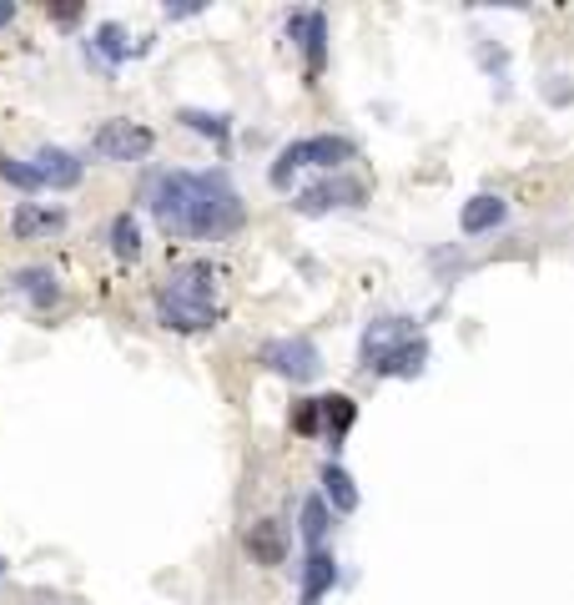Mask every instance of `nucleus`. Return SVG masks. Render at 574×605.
<instances>
[{
  "instance_id": "f257e3e1",
  "label": "nucleus",
  "mask_w": 574,
  "mask_h": 605,
  "mask_svg": "<svg viewBox=\"0 0 574 605\" xmlns=\"http://www.w3.org/2000/svg\"><path fill=\"white\" fill-rule=\"evenodd\" d=\"M157 318L162 329L207 333L217 323V273H212V263L171 268L157 288Z\"/></svg>"
},
{
  "instance_id": "f03ea898",
  "label": "nucleus",
  "mask_w": 574,
  "mask_h": 605,
  "mask_svg": "<svg viewBox=\"0 0 574 605\" xmlns=\"http://www.w3.org/2000/svg\"><path fill=\"white\" fill-rule=\"evenodd\" d=\"M242 217H248V207H242V198L232 192V182H227L223 171H196L182 237H212V242H217V237L237 233Z\"/></svg>"
},
{
  "instance_id": "7ed1b4c3",
  "label": "nucleus",
  "mask_w": 574,
  "mask_h": 605,
  "mask_svg": "<svg viewBox=\"0 0 574 605\" xmlns=\"http://www.w3.org/2000/svg\"><path fill=\"white\" fill-rule=\"evenodd\" d=\"M352 157V142L348 137H308V142H292V146H283L277 152V162H273V171H267V182L277 187V192H287L292 187V171L298 167H343V162Z\"/></svg>"
},
{
  "instance_id": "20e7f679",
  "label": "nucleus",
  "mask_w": 574,
  "mask_h": 605,
  "mask_svg": "<svg viewBox=\"0 0 574 605\" xmlns=\"http://www.w3.org/2000/svg\"><path fill=\"white\" fill-rule=\"evenodd\" d=\"M258 358L262 369H273L277 379H292V383H313L323 373V354H318L313 339H267Z\"/></svg>"
},
{
  "instance_id": "39448f33",
  "label": "nucleus",
  "mask_w": 574,
  "mask_h": 605,
  "mask_svg": "<svg viewBox=\"0 0 574 605\" xmlns=\"http://www.w3.org/2000/svg\"><path fill=\"white\" fill-rule=\"evenodd\" d=\"M92 146L101 152L106 162H142V157H152L157 137H152V127H142V121L117 117V121H106L101 132L92 137Z\"/></svg>"
},
{
  "instance_id": "423d86ee",
  "label": "nucleus",
  "mask_w": 574,
  "mask_h": 605,
  "mask_svg": "<svg viewBox=\"0 0 574 605\" xmlns=\"http://www.w3.org/2000/svg\"><path fill=\"white\" fill-rule=\"evenodd\" d=\"M192 182H196V171H162L157 182H152V192H146V202H152V212H157V223L167 233H182L187 207H192Z\"/></svg>"
},
{
  "instance_id": "0eeeda50",
  "label": "nucleus",
  "mask_w": 574,
  "mask_h": 605,
  "mask_svg": "<svg viewBox=\"0 0 574 605\" xmlns=\"http://www.w3.org/2000/svg\"><path fill=\"white\" fill-rule=\"evenodd\" d=\"M287 36H292V46L308 51V81H318L323 76V61H327V15L323 11L287 15Z\"/></svg>"
},
{
  "instance_id": "6e6552de",
  "label": "nucleus",
  "mask_w": 574,
  "mask_h": 605,
  "mask_svg": "<svg viewBox=\"0 0 574 605\" xmlns=\"http://www.w3.org/2000/svg\"><path fill=\"white\" fill-rule=\"evenodd\" d=\"M358 202H363V182H352V177H327V182L308 187L292 207H298L302 217H323V212H333V207H358Z\"/></svg>"
},
{
  "instance_id": "1a4fd4ad",
  "label": "nucleus",
  "mask_w": 574,
  "mask_h": 605,
  "mask_svg": "<svg viewBox=\"0 0 574 605\" xmlns=\"http://www.w3.org/2000/svg\"><path fill=\"white\" fill-rule=\"evenodd\" d=\"M31 171L40 177V192L51 187V192H71V187H81V177H86V167H81L71 152H61V146H40L36 157H31Z\"/></svg>"
},
{
  "instance_id": "9d476101",
  "label": "nucleus",
  "mask_w": 574,
  "mask_h": 605,
  "mask_svg": "<svg viewBox=\"0 0 574 605\" xmlns=\"http://www.w3.org/2000/svg\"><path fill=\"white\" fill-rule=\"evenodd\" d=\"M414 339V318H379V323H368L363 333V364L373 369L388 348H398V343Z\"/></svg>"
},
{
  "instance_id": "9b49d317",
  "label": "nucleus",
  "mask_w": 574,
  "mask_h": 605,
  "mask_svg": "<svg viewBox=\"0 0 574 605\" xmlns=\"http://www.w3.org/2000/svg\"><path fill=\"white\" fill-rule=\"evenodd\" d=\"M423 364H429V343L408 339V343H398V348H388V354L373 364V373H388V379H418Z\"/></svg>"
},
{
  "instance_id": "f8f14e48",
  "label": "nucleus",
  "mask_w": 574,
  "mask_h": 605,
  "mask_svg": "<svg viewBox=\"0 0 574 605\" xmlns=\"http://www.w3.org/2000/svg\"><path fill=\"white\" fill-rule=\"evenodd\" d=\"M504 217H510V202L494 198V192H479V198L464 202V212H458V227H464L469 237H479V233H489V227H499Z\"/></svg>"
},
{
  "instance_id": "ddd939ff",
  "label": "nucleus",
  "mask_w": 574,
  "mask_h": 605,
  "mask_svg": "<svg viewBox=\"0 0 574 605\" xmlns=\"http://www.w3.org/2000/svg\"><path fill=\"white\" fill-rule=\"evenodd\" d=\"M333 580H338V560L327 550H313L308 555V566H302V605H318L327 591H333Z\"/></svg>"
},
{
  "instance_id": "4468645a",
  "label": "nucleus",
  "mask_w": 574,
  "mask_h": 605,
  "mask_svg": "<svg viewBox=\"0 0 574 605\" xmlns=\"http://www.w3.org/2000/svg\"><path fill=\"white\" fill-rule=\"evenodd\" d=\"M248 555L258 566H283V555H287L283 525H277V520H258V525L248 530Z\"/></svg>"
},
{
  "instance_id": "2eb2a0df",
  "label": "nucleus",
  "mask_w": 574,
  "mask_h": 605,
  "mask_svg": "<svg viewBox=\"0 0 574 605\" xmlns=\"http://www.w3.org/2000/svg\"><path fill=\"white\" fill-rule=\"evenodd\" d=\"M15 237H51L65 227V212L61 207H36V202H21L15 207Z\"/></svg>"
},
{
  "instance_id": "dca6fc26",
  "label": "nucleus",
  "mask_w": 574,
  "mask_h": 605,
  "mask_svg": "<svg viewBox=\"0 0 574 605\" xmlns=\"http://www.w3.org/2000/svg\"><path fill=\"white\" fill-rule=\"evenodd\" d=\"M352 419H358V404H352L348 394H327V399H318V429H323L333 444H338L343 435L352 429Z\"/></svg>"
},
{
  "instance_id": "f3484780",
  "label": "nucleus",
  "mask_w": 574,
  "mask_h": 605,
  "mask_svg": "<svg viewBox=\"0 0 574 605\" xmlns=\"http://www.w3.org/2000/svg\"><path fill=\"white\" fill-rule=\"evenodd\" d=\"M15 293L31 298L36 308H51V302L61 298V283H56L51 268H26V273H15Z\"/></svg>"
},
{
  "instance_id": "a211bd4d",
  "label": "nucleus",
  "mask_w": 574,
  "mask_h": 605,
  "mask_svg": "<svg viewBox=\"0 0 574 605\" xmlns=\"http://www.w3.org/2000/svg\"><path fill=\"white\" fill-rule=\"evenodd\" d=\"M323 495H327L323 505H333L338 514H352L358 505H363L358 500V485H352L348 470H338V464H323Z\"/></svg>"
},
{
  "instance_id": "6ab92c4d",
  "label": "nucleus",
  "mask_w": 574,
  "mask_h": 605,
  "mask_svg": "<svg viewBox=\"0 0 574 605\" xmlns=\"http://www.w3.org/2000/svg\"><path fill=\"white\" fill-rule=\"evenodd\" d=\"M111 252H117L121 263H136V258H142V227H136L131 212H117V217H111Z\"/></svg>"
},
{
  "instance_id": "aec40b11",
  "label": "nucleus",
  "mask_w": 574,
  "mask_h": 605,
  "mask_svg": "<svg viewBox=\"0 0 574 605\" xmlns=\"http://www.w3.org/2000/svg\"><path fill=\"white\" fill-rule=\"evenodd\" d=\"M327 525H333V514H327L323 495H308V500H302V545H308V550H323Z\"/></svg>"
},
{
  "instance_id": "412c9836",
  "label": "nucleus",
  "mask_w": 574,
  "mask_h": 605,
  "mask_svg": "<svg viewBox=\"0 0 574 605\" xmlns=\"http://www.w3.org/2000/svg\"><path fill=\"white\" fill-rule=\"evenodd\" d=\"M92 46L106 56V61H127V56H131V40H127V31H121L117 21H106V26L96 31V40H92Z\"/></svg>"
},
{
  "instance_id": "4be33fe9",
  "label": "nucleus",
  "mask_w": 574,
  "mask_h": 605,
  "mask_svg": "<svg viewBox=\"0 0 574 605\" xmlns=\"http://www.w3.org/2000/svg\"><path fill=\"white\" fill-rule=\"evenodd\" d=\"M182 121L192 127V132L212 137V142H227L232 137V127H227V117H212V111H182Z\"/></svg>"
},
{
  "instance_id": "5701e85b",
  "label": "nucleus",
  "mask_w": 574,
  "mask_h": 605,
  "mask_svg": "<svg viewBox=\"0 0 574 605\" xmlns=\"http://www.w3.org/2000/svg\"><path fill=\"white\" fill-rule=\"evenodd\" d=\"M0 177L11 187H21V192H40V177L31 171V162H15V157H0Z\"/></svg>"
},
{
  "instance_id": "b1692460",
  "label": "nucleus",
  "mask_w": 574,
  "mask_h": 605,
  "mask_svg": "<svg viewBox=\"0 0 574 605\" xmlns=\"http://www.w3.org/2000/svg\"><path fill=\"white\" fill-rule=\"evenodd\" d=\"M292 429H298V435H318V399H302V404L292 408Z\"/></svg>"
},
{
  "instance_id": "393cba45",
  "label": "nucleus",
  "mask_w": 574,
  "mask_h": 605,
  "mask_svg": "<svg viewBox=\"0 0 574 605\" xmlns=\"http://www.w3.org/2000/svg\"><path fill=\"white\" fill-rule=\"evenodd\" d=\"M56 21H61V26H71V21H76V15H81V5H56Z\"/></svg>"
},
{
  "instance_id": "a878e982",
  "label": "nucleus",
  "mask_w": 574,
  "mask_h": 605,
  "mask_svg": "<svg viewBox=\"0 0 574 605\" xmlns=\"http://www.w3.org/2000/svg\"><path fill=\"white\" fill-rule=\"evenodd\" d=\"M11 21H15V5L11 0H0V26H11Z\"/></svg>"
},
{
  "instance_id": "bb28decb",
  "label": "nucleus",
  "mask_w": 574,
  "mask_h": 605,
  "mask_svg": "<svg viewBox=\"0 0 574 605\" xmlns=\"http://www.w3.org/2000/svg\"><path fill=\"white\" fill-rule=\"evenodd\" d=\"M0 580H5V560H0Z\"/></svg>"
}]
</instances>
